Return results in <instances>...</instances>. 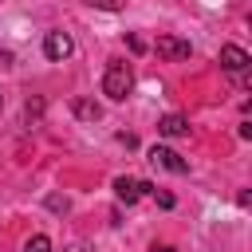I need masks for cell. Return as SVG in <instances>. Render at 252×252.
<instances>
[{"mask_svg":"<svg viewBox=\"0 0 252 252\" xmlns=\"http://www.w3.org/2000/svg\"><path fill=\"white\" fill-rule=\"evenodd\" d=\"M150 193L158 197V205H161V209H173V193H165V189H161V193H158V189H150Z\"/></svg>","mask_w":252,"mask_h":252,"instance_id":"11","label":"cell"},{"mask_svg":"<svg viewBox=\"0 0 252 252\" xmlns=\"http://www.w3.org/2000/svg\"><path fill=\"white\" fill-rule=\"evenodd\" d=\"M248 63H252V59H248L244 47H236V43H224V47H220V67H224L228 75H244Z\"/></svg>","mask_w":252,"mask_h":252,"instance_id":"6","label":"cell"},{"mask_svg":"<svg viewBox=\"0 0 252 252\" xmlns=\"http://www.w3.org/2000/svg\"><path fill=\"white\" fill-rule=\"evenodd\" d=\"M47 209H51V213H67V209H71V201H67V197H59V193H51V197H47Z\"/></svg>","mask_w":252,"mask_h":252,"instance_id":"10","label":"cell"},{"mask_svg":"<svg viewBox=\"0 0 252 252\" xmlns=\"http://www.w3.org/2000/svg\"><path fill=\"white\" fill-rule=\"evenodd\" d=\"M71 110H75V118H83V122H98V118H102V106H98L94 98H75Z\"/></svg>","mask_w":252,"mask_h":252,"instance_id":"7","label":"cell"},{"mask_svg":"<svg viewBox=\"0 0 252 252\" xmlns=\"http://www.w3.org/2000/svg\"><path fill=\"white\" fill-rule=\"evenodd\" d=\"M71 51H75V43H71L67 32H47V35H43V55H47V59L59 63V59H67Z\"/></svg>","mask_w":252,"mask_h":252,"instance_id":"5","label":"cell"},{"mask_svg":"<svg viewBox=\"0 0 252 252\" xmlns=\"http://www.w3.org/2000/svg\"><path fill=\"white\" fill-rule=\"evenodd\" d=\"M154 252H173V248L169 244H154Z\"/></svg>","mask_w":252,"mask_h":252,"instance_id":"14","label":"cell"},{"mask_svg":"<svg viewBox=\"0 0 252 252\" xmlns=\"http://www.w3.org/2000/svg\"><path fill=\"white\" fill-rule=\"evenodd\" d=\"M24 252H51V240H47L43 232H35V236L24 244Z\"/></svg>","mask_w":252,"mask_h":252,"instance_id":"9","label":"cell"},{"mask_svg":"<svg viewBox=\"0 0 252 252\" xmlns=\"http://www.w3.org/2000/svg\"><path fill=\"white\" fill-rule=\"evenodd\" d=\"M154 51H158L161 59H173V63H177V59H189L193 47H189V39H181V35H158Z\"/></svg>","mask_w":252,"mask_h":252,"instance_id":"3","label":"cell"},{"mask_svg":"<svg viewBox=\"0 0 252 252\" xmlns=\"http://www.w3.org/2000/svg\"><path fill=\"white\" fill-rule=\"evenodd\" d=\"M0 67H12V55L8 51H0Z\"/></svg>","mask_w":252,"mask_h":252,"instance_id":"13","label":"cell"},{"mask_svg":"<svg viewBox=\"0 0 252 252\" xmlns=\"http://www.w3.org/2000/svg\"><path fill=\"white\" fill-rule=\"evenodd\" d=\"M71 252H91V248H87V244H75V248H71Z\"/></svg>","mask_w":252,"mask_h":252,"instance_id":"15","label":"cell"},{"mask_svg":"<svg viewBox=\"0 0 252 252\" xmlns=\"http://www.w3.org/2000/svg\"><path fill=\"white\" fill-rule=\"evenodd\" d=\"M158 130H161L165 138H185V134H189V122H185L181 114H165V118L158 122Z\"/></svg>","mask_w":252,"mask_h":252,"instance_id":"8","label":"cell"},{"mask_svg":"<svg viewBox=\"0 0 252 252\" xmlns=\"http://www.w3.org/2000/svg\"><path fill=\"white\" fill-rule=\"evenodd\" d=\"M154 185L150 181H138V177H114V197L122 201V205H134L138 197H146Z\"/></svg>","mask_w":252,"mask_h":252,"instance_id":"2","label":"cell"},{"mask_svg":"<svg viewBox=\"0 0 252 252\" xmlns=\"http://www.w3.org/2000/svg\"><path fill=\"white\" fill-rule=\"evenodd\" d=\"M150 161L161 165V169H169V173H189V161H185L177 150H169V146H154V150H150Z\"/></svg>","mask_w":252,"mask_h":252,"instance_id":"4","label":"cell"},{"mask_svg":"<svg viewBox=\"0 0 252 252\" xmlns=\"http://www.w3.org/2000/svg\"><path fill=\"white\" fill-rule=\"evenodd\" d=\"M130 91H134V71H130L122 59H110L106 71H102V94L114 98V102H122Z\"/></svg>","mask_w":252,"mask_h":252,"instance_id":"1","label":"cell"},{"mask_svg":"<svg viewBox=\"0 0 252 252\" xmlns=\"http://www.w3.org/2000/svg\"><path fill=\"white\" fill-rule=\"evenodd\" d=\"M0 106H4V94H0Z\"/></svg>","mask_w":252,"mask_h":252,"instance_id":"16","label":"cell"},{"mask_svg":"<svg viewBox=\"0 0 252 252\" xmlns=\"http://www.w3.org/2000/svg\"><path fill=\"white\" fill-rule=\"evenodd\" d=\"M87 4H94V8H106V12H118V8H122V0H87Z\"/></svg>","mask_w":252,"mask_h":252,"instance_id":"12","label":"cell"}]
</instances>
